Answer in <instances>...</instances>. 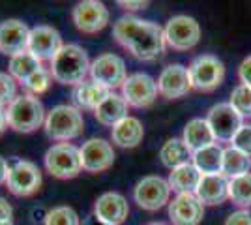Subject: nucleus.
I'll use <instances>...</instances> for the list:
<instances>
[{
  "label": "nucleus",
  "mask_w": 251,
  "mask_h": 225,
  "mask_svg": "<svg viewBox=\"0 0 251 225\" xmlns=\"http://www.w3.org/2000/svg\"><path fill=\"white\" fill-rule=\"evenodd\" d=\"M6 222H13V206L11 203H8L6 197L0 195V224H6Z\"/></svg>",
  "instance_id": "nucleus-37"
},
{
  "label": "nucleus",
  "mask_w": 251,
  "mask_h": 225,
  "mask_svg": "<svg viewBox=\"0 0 251 225\" xmlns=\"http://www.w3.org/2000/svg\"><path fill=\"white\" fill-rule=\"evenodd\" d=\"M193 158V152L186 147L184 139H178V137H173L163 143V147L159 150V160L161 163L167 167V169H176L180 165H186L189 163V160Z\"/></svg>",
  "instance_id": "nucleus-26"
},
{
  "label": "nucleus",
  "mask_w": 251,
  "mask_h": 225,
  "mask_svg": "<svg viewBox=\"0 0 251 225\" xmlns=\"http://www.w3.org/2000/svg\"><path fill=\"white\" fill-rule=\"evenodd\" d=\"M43 165L47 173L58 180H72L83 171L81 150L74 143H54L43 156Z\"/></svg>",
  "instance_id": "nucleus-5"
},
{
  "label": "nucleus",
  "mask_w": 251,
  "mask_h": 225,
  "mask_svg": "<svg viewBox=\"0 0 251 225\" xmlns=\"http://www.w3.org/2000/svg\"><path fill=\"white\" fill-rule=\"evenodd\" d=\"M10 169H11V163L6 158H2L0 156V186H6L8 182V175H10Z\"/></svg>",
  "instance_id": "nucleus-40"
},
{
  "label": "nucleus",
  "mask_w": 251,
  "mask_h": 225,
  "mask_svg": "<svg viewBox=\"0 0 251 225\" xmlns=\"http://www.w3.org/2000/svg\"><path fill=\"white\" fill-rule=\"evenodd\" d=\"M81 150V165L83 171L90 173V175H98L113 167L115 163V149L109 141L101 139V137H92V139L84 141L79 147Z\"/></svg>",
  "instance_id": "nucleus-12"
},
{
  "label": "nucleus",
  "mask_w": 251,
  "mask_h": 225,
  "mask_svg": "<svg viewBox=\"0 0 251 225\" xmlns=\"http://www.w3.org/2000/svg\"><path fill=\"white\" fill-rule=\"evenodd\" d=\"M145 137L143 122L135 117H126L111 128V141L120 149H135Z\"/></svg>",
  "instance_id": "nucleus-22"
},
{
  "label": "nucleus",
  "mask_w": 251,
  "mask_h": 225,
  "mask_svg": "<svg viewBox=\"0 0 251 225\" xmlns=\"http://www.w3.org/2000/svg\"><path fill=\"white\" fill-rule=\"evenodd\" d=\"M113 36L126 51L135 56L137 60L152 62L165 53V32L152 21H145L133 15L120 17L113 25Z\"/></svg>",
  "instance_id": "nucleus-1"
},
{
  "label": "nucleus",
  "mask_w": 251,
  "mask_h": 225,
  "mask_svg": "<svg viewBox=\"0 0 251 225\" xmlns=\"http://www.w3.org/2000/svg\"><path fill=\"white\" fill-rule=\"evenodd\" d=\"M171 192L173 190L165 178H161L157 175H150V176H143L135 184L133 199L139 208L148 210V212H156L171 203Z\"/></svg>",
  "instance_id": "nucleus-7"
},
{
  "label": "nucleus",
  "mask_w": 251,
  "mask_h": 225,
  "mask_svg": "<svg viewBox=\"0 0 251 225\" xmlns=\"http://www.w3.org/2000/svg\"><path fill=\"white\" fill-rule=\"evenodd\" d=\"M189 83L193 90L212 92L223 83L225 79V66L214 54H201L191 60L188 68Z\"/></svg>",
  "instance_id": "nucleus-6"
},
{
  "label": "nucleus",
  "mask_w": 251,
  "mask_h": 225,
  "mask_svg": "<svg viewBox=\"0 0 251 225\" xmlns=\"http://www.w3.org/2000/svg\"><path fill=\"white\" fill-rule=\"evenodd\" d=\"M90 79L98 85L105 86L109 92H115V88H122L127 79L124 58L115 53H103L96 56L90 64Z\"/></svg>",
  "instance_id": "nucleus-8"
},
{
  "label": "nucleus",
  "mask_w": 251,
  "mask_h": 225,
  "mask_svg": "<svg viewBox=\"0 0 251 225\" xmlns=\"http://www.w3.org/2000/svg\"><path fill=\"white\" fill-rule=\"evenodd\" d=\"M147 225H169V224H165V222H150Z\"/></svg>",
  "instance_id": "nucleus-43"
},
{
  "label": "nucleus",
  "mask_w": 251,
  "mask_h": 225,
  "mask_svg": "<svg viewBox=\"0 0 251 225\" xmlns=\"http://www.w3.org/2000/svg\"><path fill=\"white\" fill-rule=\"evenodd\" d=\"M107 94H109V90L105 86L98 85L92 79H86L84 83L75 86L72 98H74V103L77 109H81V111L84 109V111L94 113V109L107 98Z\"/></svg>",
  "instance_id": "nucleus-24"
},
{
  "label": "nucleus",
  "mask_w": 251,
  "mask_h": 225,
  "mask_svg": "<svg viewBox=\"0 0 251 225\" xmlns=\"http://www.w3.org/2000/svg\"><path fill=\"white\" fill-rule=\"evenodd\" d=\"M242 120L244 118L240 117V113L232 107L230 103H218V105H214L208 111V117H206V122H208L216 141L234 139L238 129L244 126Z\"/></svg>",
  "instance_id": "nucleus-15"
},
{
  "label": "nucleus",
  "mask_w": 251,
  "mask_h": 225,
  "mask_svg": "<svg viewBox=\"0 0 251 225\" xmlns=\"http://www.w3.org/2000/svg\"><path fill=\"white\" fill-rule=\"evenodd\" d=\"M90 64L88 53L77 43H64V47L49 62V72L52 81L66 86H77L90 79Z\"/></svg>",
  "instance_id": "nucleus-2"
},
{
  "label": "nucleus",
  "mask_w": 251,
  "mask_h": 225,
  "mask_svg": "<svg viewBox=\"0 0 251 225\" xmlns=\"http://www.w3.org/2000/svg\"><path fill=\"white\" fill-rule=\"evenodd\" d=\"M52 83V75L49 72V68H40L36 74H32L25 83H23V88L26 90V94H32V96H40L43 92L49 90V86Z\"/></svg>",
  "instance_id": "nucleus-32"
},
{
  "label": "nucleus",
  "mask_w": 251,
  "mask_h": 225,
  "mask_svg": "<svg viewBox=\"0 0 251 225\" xmlns=\"http://www.w3.org/2000/svg\"><path fill=\"white\" fill-rule=\"evenodd\" d=\"M40 68H43L42 60H38L34 54H30L28 51H25V53H19L10 58L8 74H10L19 85H23V83H25L32 74H36Z\"/></svg>",
  "instance_id": "nucleus-28"
},
{
  "label": "nucleus",
  "mask_w": 251,
  "mask_h": 225,
  "mask_svg": "<svg viewBox=\"0 0 251 225\" xmlns=\"http://www.w3.org/2000/svg\"><path fill=\"white\" fill-rule=\"evenodd\" d=\"M43 225H83L81 218L72 206L68 204H58L52 206L51 210L43 218Z\"/></svg>",
  "instance_id": "nucleus-31"
},
{
  "label": "nucleus",
  "mask_w": 251,
  "mask_h": 225,
  "mask_svg": "<svg viewBox=\"0 0 251 225\" xmlns=\"http://www.w3.org/2000/svg\"><path fill=\"white\" fill-rule=\"evenodd\" d=\"M127 109H129V105H127V101L124 100L122 94H118V92H109L103 101L94 109V118L101 126L113 128L120 120H124L126 117H129V115H127Z\"/></svg>",
  "instance_id": "nucleus-21"
},
{
  "label": "nucleus",
  "mask_w": 251,
  "mask_h": 225,
  "mask_svg": "<svg viewBox=\"0 0 251 225\" xmlns=\"http://www.w3.org/2000/svg\"><path fill=\"white\" fill-rule=\"evenodd\" d=\"M83 225H107V224H105V222H101V220H100V218L92 212V214L86 216V218L83 220Z\"/></svg>",
  "instance_id": "nucleus-41"
},
{
  "label": "nucleus",
  "mask_w": 251,
  "mask_h": 225,
  "mask_svg": "<svg viewBox=\"0 0 251 225\" xmlns=\"http://www.w3.org/2000/svg\"><path fill=\"white\" fill-rule=\"evenodd\" d=\"M17 81L11 77L8 72H0V107H8L15 98L19 96L17 94Z\"/></svg>",
  "instance_id": "nucleus-34"
},
{
  "label": "nucleus",
  "mask_w": 251,
  "mask_h": 225,
  "mask_svg": "<svg viewBox=\"0 0 251 225\" xmlns=\"http://www.w3.org/2000/svg\"><path fill=\"white\" fill-rule=\"evenodd\" d=\"M225 225H251V210L248 208H242V210H236L227 218Z\"/></svg>",
  "instance_id": "nucleus-36"
},
{
  "label": "nucleus",
  "mask_w": 251,
  "mask_h": 225,
  "mask_svg": "<svg viewBox=\"0 0 251 225\" xmlns=\"http://www.w3.org/2000/svg\"><path fill=\"white\" fill-rule=\"evenodd\" d=\"M229 199L242 208L251 206V173L232 178L229 184Z\"/></svg>",
  "instance_id": "nucleus-30"
},
{
  "label": "nucleus",
  "mask_w": 251,
  "mask_h": 225,
  "mask_svg": "<svg viewBox=\"0 0 251 225\" xmlns=\"http://www.w3.org/2000/svg\"><path fill=\"white\" fill-rule=\"evenodd\" d=\"M163 32H165L167 45L175 51H189L201 40L199 23L188 15H176L169 19Z\"/></svg>",
  "instance_id": "nucleus-11"
},
{
  "label": "nucleus",
  "mask_w": 251,
  "mask_h": 225,
  "mask_svg": "<svg viewBox=\"0 0 251 225\" xmlns=\"http://www.w3.org/2000/svg\"><path fill=\"white\" fill-rule=\"evenodd\" d=\"M229 184L230 180L223 173H218V175H202L195 195L199 197L202 204L216 206V204L225 203L229 199Z\"/></svg>",
  "instance_id": "nucleus-20"
},
{
  "label": "nucleus",
  "mask_w": 251,
  "mask_h": 225,
  "mask_svg": "<svg viewBox=\"0 0 251 225\" xmlns=\"http://www.w3.org/2000/svg\"><path fill=\"white\" fill-rule=\"evenodd\" d=\"M94 214L107 225H122L129 214V204L122 193L105 192L94 203Z\"/></svg>",
  "instance_id": "nucleus-19"
},
{
  "label": "nucleus",
  "mask_w": 251,
  "mask_h": 225,
  "mask_svg": "<svg viewBox=\"0 0 251 225\" xmlns=\"http://www.w3.org/2000/svg\"><path fill=\"white\" fill-rule=\"evenodd\" d=\"M6 128H8V120H6V109L0 107V135L6 131Z\"/></svg>",
  "instance_id": "nucleus-42"
},
{
  "label": "nucleus",
  "mask_w": 251,
  "mask_h": 225,
  "mask_svg": "<svg viewBox=\"0 0 251 225\" xmlns=\"http://www.w3.org/2000/svg\"><path fill=\"white\" fill-rule=\"evenodd\" d=\"M229 103L240 113V117H251V86L238 85L230 92Z\"/></svg>",
  "instance_id": "nucleus-33"
},
{
  "label": "nucleus",
  "mask_w": 251,
  "mask_h": 225,
  "mask_svg": "<svg viewBox=\"0 0 251 225\" xmlns=\"http://www.w3.org/2000/svg\"><path fill=\"white\" fill-rule=\"evenodd\" d=\"M204 218V204L195 193H180L169 203V220L173 225H199Z\"/></svg>",
  "instance_id": "nucleus-16"
},
{
  "label": "nucleus",
  "mask_w": 251,
  "mask_h": 225,
  "mask_svg": "<svg viewBox=\"0 0 251 225\" xmlns=\"http://www.w3.org/2000/svg\"><path fill=\"white\" fill-rule=\"evenodd\" d=\"M202 178V175L199 173V169L189 161L186 165H180L176 169L169 173L167 182L171 186L173 192H176V195L180 193H195L199 188V182Z\"/></svg>",
  "instance_id": "nucleus-25"
},
{
  "label": "nucleus",
  "mask_w": 251,
  "mask_h": 225,
  "mask_svg": "<svg viewBox=\"0 0 251 225\" xmlns=\"http://www.w3.org/2000/svg\"><path fill=\"white\" fill-rule=\"evenodd\" d=\"M157 94V81L148 74L127 75L126 83L122 85V96L129 107H150L156 101Z\"/></svg>",
  "instance_id": "nucleus-13"
},
{
  "label": "nucleus",
  "mask_w": 251,
  "mask_h": 225,
  "mask_svg": "<svg viewBox=\"0 0 251 225\" xmlns=\"http://www.w3.org/2000/svg\"><path fill=\"white\" fill-rule=\"evenodd\" d=\"M28 25L21 19H6L0 23V53L6 56H15L25 53L28 47Z\"/></svg>",
  "instance_id": "nucleus-18"
},
{
  "label": "nucleus",
  "mask_w": 251,
  "mask_h": 225,
  "mask_svg": "<svg viewBox=\"0 0 251 225\" xmlns=\"http://www.w3.org/2000/svg\"><path fill=\"white\" fill-rule=\"evenodd\" d=\"M0 225H15L13 222H6V224H0Z\"/></svg>",
  "instance_id": "nucleus-44"
},
{
  "label": "nucleus",
  "mask_w": 251,
  "mask_h": 225,
  "mask_svg": "<svg viewBox=\"0 0 251 225\" xmlns=\"http://www.w3.org/2000/svg\"><path fill=\"white\" fill-rule=\"evenodd\" d=\"M182 139H184L186 147L193 154L202 149H206L210 145H216V137H214V133L210 129L206 118H191L186 124V128H184Z\"/></svg>",
  "instance_id": "nucleus-23"
},
{
  "label": "nucleus",
  "mask_w": 251,
  "mask_h": 225,
  "mask_svg": "<svg viewBox=\"0 0 251 225\" xmlns=\"http://www.w3.org/2000/svg\"><path fill=\"white\" fill-rule=\"evenodd\" d=\"M238 77H240L242 85L251 86V54L244 60L238 68Z\"/></svg>",
  "instance_id": "nucleus-38"
},
{
  "label": "nucleus",
  "mask_w": 251,
  "mask_h": 225,
  "mask_svg": "<svg viewBox=\"0 0 251 225\" xmlns=\"http://www.w3.org/2000/svg\"><path fill=\"white\" fill-rule=\"evenodd\" d=\"M223 150L220 145H210L206 149L193 154V165L199 169L201 175H218L223 167Z\"/></svg>",
  "instance_id": "nucleus-27"
},
{
  "label": "nucleus",
  "mask_w": 251,
  "mask_h": 225,
  "mask_svg": "<svg viewBox=\"0 0 251 225\" xmlns=\"http://www.w3.org/2000/svg\"><path fill=\"white\" fill-rule=\"evenodd\" d=\"M111 13L100 0H83L72 10V21L75 28L83 34H98L109 25Z\"/></svg>",
  "instance_id": "nucleus-10"
},
{
  "label": "nucleus",
  "mask_w": 251,
  "mask_h": 225,
  "mask_svg": "<svg viewBox=\"0 0 251 225\" xmlns=\"http://www.w3.org/2000/svg\"><path fill=\"white\" fill-rule=\"evenodd\" d=\"M230 143H232V147L236 150H240V152H244L246 156L251 158V126L250 124H244Z\"/></svg>",
  "instance_id": "nucleus-35"
},
{
  "label": "nucleus",
  "mask_w": 251,
  "mask_h": 225,
  "mask_svg": "<svg viewBox=\"0 0 251 225\" xmlns=\"http://www.w3.org/2000/svg\"><path fill=\"white\" fill-rule=\"evenodd\" d=\"M191 90L188 68L182 64H169L157 77V92L165 100H178Z\"/></svg>",
  "instance_id": "nucleus-17"
},
{
  "label": "nucleus",
  "mask_w": 251,
  "mask_h": 225,
  "mask_svg": "<svg viewBox=\"0 0 251 225\" xmlns=\"http://www.w3.org/2000/svg\"><path fill=\"white\" fill-rule=\"evenodd\" d=\"M43 129L47 137L56 143H72L74 139L81 137L84 131V118L81 109L68 103L54 105L51 111H47V118Z\"/></svg>",
  "instance_id": "nucleus-4"
},
{
  "label": "nucleus",
  "mask_w": 251,
  "mask_h": 225,
  "mask_svg": "<svg viewBox=\"0 0 251 225\" xmlns=\"http://www.w3.org/2000/svg\"><path fill=\"white\" fill-rule=\"evenodd\" d=\"M47 118V111L43 107L42 100L32 94H19L6 107V120L8 128L17 133H32L43 128Z\"/></svg>",
  "instance_id": "nucleus-3"
},
{
  "label": "nucleus",
  "mask_w": 251,
  "mask_h": 225,
  "mask_svg": "<svg viewBox=\"0 0 251 225\" xmlns=\"http://www.w3.org/2000/svg\"><path fill=\"white\" fill-rule=\"evenodd\" d=\"M42 171L40 167L28 160H15L11 163L6 188L15 197H30L42 188Z\"/></svg>",
  "instance_id": "nucleus-9"
},
{
  "label": "nucleus",
  "mask_w": 251,
  "mask_h": 225,
  "mask_svg": "<svg viewBox=\"0 0 251 225\" xmlns=\"http://www.w3.org/2000/svg\"><path fill=\"white\" fill-rule=\"evenodd\" d=\"M251 171V158L246 156L244 152L236 150L234 147H229V149L223 150V167H221V173L232 180V178H238V176H244Z\"/></svg>",
  "instance_id": "nucleus-29"
},
{
  "label": "nucleus",
  "mask_w": 251,
  "mask_h": 225,
  "mask_svg": "<svg viewBox=\"0 0 251 225\" xmlns=\"http://www.w3.org/2000/svg\"><path fill=\"white\" fill-rule=\"evenodd\" d=\"M116 4L126 11H137V10H147L150 2H143V0H137V2H133V0H118Z\"/></svg>",
  "instance_id": "nucleus-39"
},
{
  "label": "nucleus",
  "mask_w": 251,
  "mask_h": 225,
  "mask_svg": "<svg viewBox=\"0 0 251 225\" xmlns=\"http://www.w3.org/2000/svg\"><path fill=\"white\" fill-rule=\"evenodd\" d=\"M64 47L62 36L56 28L49 25H36L28 34V47L26 51L34 54L42 62H51L56 53Z\"/></svg>",
  "instance_id": "nucleus-14"
}]
</instances>
